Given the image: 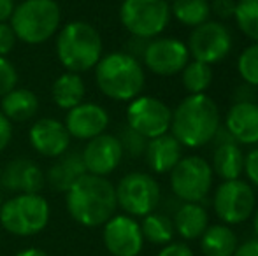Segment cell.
Returning <instances> with one entry per match:
<instances>
[{
    "instance_id": "cell-1",
    "label": "cell",
    "mask_w": 258,
    "mask_h": 256,
    "mask_svg": "<svg viewBox=\"0 0 258 256\" xmlns=\"http://www.w3.org/2000/svg\"><path fill=\"white\" fill-rule=\"evenodd\" d=\"M65 207L78 225L86 228L102 226L118 209L114 185L107 178L86 172L65 193Z\"/></svg>"
},
{
    "instance_id": "cell-2",
    "label": "cell",
    "mask_w": 258,
    "mask_h": 256,
    "mask_svg": "<svg viewBox=\"0 0 258 256\" xmlns=\"http://www.w3.org/2000/svg\"><path fill=\"white\" fill-rule=\"evenodd\" d=\"M220 125V109L216 102L206 93H199L188 95L172 111L170 133L183 147L197 149L211 142Z\"/></svg>"
},
{
    "instance_id": "cell-3",
    "label": "cell",
    "mask_w": 258,
    "mask_h": 256,
    "mask_svg": "<svg viewBox=\"0 0 258 256\" xmlns=\"http://www.w3.org/2000/svg\"><path fill=\"white\" fill-rule=\"evenodd\" d=\"M54 51L61 67L67 72L83 74L99 63L104 55L100 32L88 21H69L56 32Z\"/></svg>"
},
{
    "instance_id": "cell-4",
    "label": "cell",
    "mask_w": 258,
    "mask_h": 256,
    "mask_svg": "<svg viewBox=\"0 0 258 256\" xmlns=\"http://www.w3.org/2000/svg\"><path fill=\"white\" fill-rule=\"evenodd\" d=\"M93 70L100 93L116 102H130L144 90L146 74L143 63L125 51L102 55Z\"/></svg>"
},
{
    "instance_id": "cell-5",
    "label": "cell",
    "mask_w": 258,
    "mask_h": 256,
    "mask_svg": "<svg viewBox=\"0 0 258 256\" xmlns=\"http://www.w3.org/2000/svg\"><path fill=\"white\" fill-rule=\"evenodd\" d=\"M9 25L18 41L30 46L42 44L60 30V4L56 0H23L16 4Z\"/></svg>"
},
{
    "instance_id": "cell-6",
    "label": "cell",
    "mask_w": 258,
    "mask_h": 256,
    "mask_svg": "<svg viewBox=\"0 0 258 256\" xmlns=\"http://www.w3.org/2000/svg\"><path fill=\"white\" fill-rule=\"evenodd\" d=\"M51 218L49 202L41 193H14L0 205V226L16 237H32L46 230Z\"/></svg>"
},
{
    "instance_id": "cell-7",
    "label": "cell",
    "mask_w": 258,
    "mask_h": 256,
    "mask_svg": "<svg viewBox=\"0 0 258 256\" xmlns=\"http://www.w3.org/2000/svg\"><path fill=\"white\" fill-rule=\"evenodd\" d=\"M170 18L167 0H123L119 6V21L136 37H158L167 28Z\"/></svg>"
},
{
    "instance_id": "cell-8",
    "label": "cell",
    "mask_w": 258,
    "mask_h": 256,
    "mask_svg": "<svg viewBox=\"0 0 258 256\" xmlns=\"http://www.w3.org/2000/svg\"><path fill=\"white\" fill-rule=\"evenodd\" d=\"M118 207L132 218H144L162 200L158 181L148 172H128L114 186Z\"/></svg>"
},
{
    "instance_id": "cell-9",
    "label": "cell",
    "mask_w": 258,
    "mask_h": 256,
    "mask_svg": "<svg viewBox=\"0 0 258 256\" xmlns=\"http://www.w3.org/2000/svg\"><path fill=\"white\" fill-rule=\"evenodd\" d=\"M170 190L181 202L204 204L213 186V168L202 156H183L169 172Z\"/></svg>"
},
{
    "instance_id": "cell-10",
    "label": "cell",
    "mask_w": 258,
    "mask_h": 256,
    "mask_svg": "<svg viewBox=\"0 0 258 256\" xmlns=\"http://www.w3.org/2000/svg\"><path fill=\"white\" fill-rule=\"evenodd\" d=\"M256 197L253 186L241 179L223 181L213 197L214 214L225 225H241L255 212Z\"/></svg>"
},
{
    "instance_id": "cell-11",
    "label": "cell",
    "mask_w": 258,
    "mask_h": 256,
    "mask_svg": "<svg viewBox=\"0 0 258 256\" xmlns=\"http://www.w3.org/2000/svg\"><path fill=\"white\" fill-rule=\"evenodd\" d=\"M172 111L156 97L139 95L126 107V125L148 140L169 133Z\"/></svg>"
},
{
    "instance_id": "cell-12",
    "label": "cell",
    "mask_w": 258,
    "mask_h": 256,
    "mask_svg": "<svg viewBox=\"0 0 258 256\" xmlns=\"http://www.w3.org/2000/svg\"><path fill=\"white\" fill-rule=\"evenodd\" d=\"M188 51L194 60L207 65L220 63L232 49V34L221 21H211L199 25L188 37Z\"/></svg>"
},
{
    "instance_id": "cell-13",
    "label": "cell",
    "mask_w": 258,
    "mask_h": 256,
    "mask_svg": "<svg viewBox=\"0 0 258 256\" xmlns=\"http://www.w3.org/2000/svg\"><path fill=\"white\" fill-rule=\"evenodd\" d=\"M143 62L150 72L162 77L181 74L190 62V51L183 41L174 37H155L150 41Z\"/></svg>"
},
{
    "instance_id": "cell-14",
    "label": "cell",
    "mask_w": 258,
    "mask_h": 256,
    "mask_svg": "<svg viewBox=\"0 0 258 256\" xmlns=\"http://www.w3.org/2000/svg\"><path fill=\"white\" fill-rule=\"evenodd\" d=\"M102 240L112 256H139L144 247L141 225L128 214H114L104 223Z\"/></svg>"
},
{
    "instance_id": "cell-15",
    "label": "cell",
    "mask_w": 258,
    "mask_h": 256,
    "mask_svg": "<svg viewBox=\"0 0 258 256\" xmlns=\"http://www.w3.org/2000/svg\"><path fill=\"white\" fill-rule=\"evenodd\" d=\"M123 154L125 153L118 137L111 133H100L86 142L81 156L88 174L107 178L119 167Z\"/></svg>"
},
{
    "instance_id": "cell-16",
    "label": "cell",
    "mask_w": 258,
    "mask_h": 256,
    "mask_svg": "<svg viewBox=\"0 0 258 256\" xmlns=\"http://www.w3.org/2000/svg\"><path fill=\"white\" fill-rule=\"evenodd\" d=\"M28 140L35 153L56 160L69 151L72 137L69 135L63 121L54 118H39L28 130Z\"/></svg>"
},
{
    "instance_id": "cell-17",
    "label": "cell",
    "mask_w": 258,
    "mask_h": 256,
    "mask_svg": "<svg viewBox=\"0 0 258 256\" xmlns=\"http://www.w3.org/2000/svg\"><path fill=\"white\" fill-rule=\"evenodd\" d=\"M109 113L100 104L81 102L67 111L63 125L69 135L78 140H92L93 137L105 133L109 127Z\"/></svg>"
},
{
    "instance_id": "cell-18",
    "label": "cell",
    "mask_w": 258,
    "mask_h": 256,
    "mask_svg": "<svg viewBox=\"0 0 258 256\" xmlns=\"http://www.w3.org/2000/svg\"><path fill=\"white\" fill-rule=\"evenodd\" d=\"M44 179L41 167L28 158L11 160L0 170V185L13 193H41Z\"/></svg>"
},
{
    "instance_id": "cell-19",
    "label": "cell",
    "mask_w": 258,
    "mask_h": 256,
    "mask_svg": "<svg viewBox=\"0 0 258 256\" xmlns=\"http://www.w3.org/2000/svg\"><path fill=\"white\" fill-rule=\"evenodd\" d=\"M225 128L230 132L237 144L244 146L258 144V104H232L225 118Z\"/></svg>"
},
{
    "instance_id": "cell-20",
    "label": "cell",
    "mask_w": 258,
    "mask_h": 256,
    "mask_svg": "<svg viewBox=\"0 0 258 256\" xmlns=\"http://www.w3.org/2000/svg\"><path fill=\"white\" fill-rule=\"evenodd\" d=\"M144 156L150 170H153L155 174H167L183 158V146L172 133H163L148 140Z\"/></svg>"
},
{
    "instance_id": "cell-21",
    "label": "cell",
    "mask_w": 258,
    "mask_h": 256,
    "mask_svg": "<svg viewBox=\"0 0 258 256\" xmlns=\"http://www.w3.org/2000/svg\"><path fill=\"white\" fill-rule=\"evenodd\" d=\"M86 174V167L83 163V156L78 151L72 153H65L49 167L48 174H46V183L54 190V192L67 193L72 188L76 181L81 176Z\"/></svg>"
},
{
    "instance_id": "cell-22",
    "label": "cell",
    "mask_w": 258,
    "mask_h": 256,
    "mask_svg": "<svg viewBox=\"0 0 258 256\" xmlns=\"http://www.w3.org/2000/svg\"><path fill=\"white\" fill-rule=\"evenodd\" d=\"M172 223L176 233L184 240L201 239L209 226V214L202 204L181 202L179 207L174 211Z\"/></svg>"
},
{
    "instance_id": "cell-23",
    "label": "cell",
    "mask_w": 258,
    "mask_h": 256,
    "mask_svg": "<svg viewBox=\"0 0 258 256\" xmlns=\"http://www.w3.org/2000/svg\"><path fill=\"white\" fill-rule=\"evenodd\" d=\"M39 97L28 88H13L0 99V113L13 123H25L39 113Z\"/></svg>"
},
{
    "instance_id": "cell-24",
    "label": "cell",
    "mask_w": 258,
    "mask_h": 256,
    "mask_svg": "<svg viewBox=\"0 0 258 256\" xmlns=\"http://www.w3.org/2000/svg\"><path fill=\"white\" fill-rule=\"evenodd\" d=\"M244 151L237 142L221 144V146L214 147L213 163H211L213 174L221 178L223 181L239 179L244 172Z\"/></svg>"
},
{
    "instance_id": "cell-25",
    "label": "cell",
    "mask_w": 258,
    "mask_h": 256,
    "mask_svg": "<svg viewBox=\"0 0 258 256\" xmlns=\"http://www.w3.org/2000/svg\"><path fill=\"white\" fill-rule=\"evenodd\" d=\"M85 97H86V86L81 74L65 70L63 74H60L53 81L51 99L54 106H58L60 109L69 111L72 107L79 106L81 102H85Z\"/></svg>"
},
{
    "instance_id": "cell-26",
    "label": "cell",
    "mask_w": 258,
    "mask_h": 256,
    "mask_svg": "<svg viewBox=\"0 0 258 256\" xmlns=\"http://www.w3.org/2000/svg\"><path fill=\"white\" fill-rule=\"evenodd\" d=\"M237 246V235L225 223L207 226L201 237V249L206 256H232Z\"/></svg>"
},
{
    "instance_id": "cell-27",
    "label": "cell",
    "mask_w": 258,
    "mask_h": 256,
    "mask_svg": "<svg viewBox=\"0 0 258 256\" xmlns=\"http://www.w3.org/2000/svg\"><path fill=\"white\" fill-rule=\"evenodd\" d=\"M141 232L144 240L155 244V246H167L174 240L176 230H174L172 218L163 212H150L143 218Z\"/></svg>"
},
{
    "instance_id": "cell-28",
    "label": "cell",
    "mask_w": 258,
    "mask_h": 256,
    "mask_svg": "<svg viewBox=\"0 0 258 256\" xmlns=\"http://www.w3.org/2000/svg\"><path fill=\"white\" fill-rule=\"evenodd\" d=\"M170 16H174L184 27H199L211 16V6L207 0H174L170 6Z\"/></svg>"
},
{
    "instance_id": "cell-29",
    "label": "cell",
    "mask_w": 258,
    "mask_h": 256,
    "mask_svg": "<svg viewBox=\"0 0 258 256\" xmlns=\"http://www.w3.org/2000/svg\"><path fill=\"white\" fill-rule=\"evenodd\" d=\"M181 81L190 95L206 93V90L213 82V68H211V65L197 62V60L188 62L181 70Z\"/></svg>"
},
{
    "instance_id": "cell-30",
    "label": "cell",
    "mask_w": 258,
    "mask_h": 256,
    "mask_svg": "<svg viewBox=\"0 0 258 256\" xmlns=\"http://www.w3.org/2000/svg\"><path fill=\"white\" fill-rule=\"evenodd\" d=\"M234 20L246 37L258 42V0H237Z\"/></svg>"
},
{
    "instance_id": "cell-31",
    "label": "cell",
    "mask_w": 258,
    "mask_h": 256,
    "mask_svg": "<svg viewBox=\"0 0 258 256\" xmlns=\"http://www.w3.org/2000/svg\"><path fill=\"white\" fill-rule=\"evenodd\" d=\"M237 70L244 82L258 88V42L249 44L237 58Z\"/></svg>"
},
{
    "instance_id": "cell-32",
    "label": "cell",
    "mask_w": 258,
    "mask_h": 256,
    "mask_svg": "<svg viewBox=\"0 0 258 256\" xmlns=\"http://www.w3.org/2000/svg\"><path fill=\"white\" fill-rule=\"evenodd\" d=\"M118 139H119V144H121V147H123V153H126L128 156L139 158V156H143L144 151H146L148 139L141 135V133H137L136 130H132L128 125L123 128V132L119 133Z\"/></svg>"
},
{
    "instance_id": "cell-33",
    "label": "cell",
    "mask_w": 258,
    "mask_h": 256,
    "mask_svg": "<svg viewBox=\"0 0 258 256\" xmlns=\"http://www.w3.org/2000/svg\"><path fill=\"white\" fill-rule=\"evenodd\" d=\"M18 86V70L7 56H0V99Z\"/></svg>"
},
{
    "instance_id": "cell-34",
    "label": "cell",
    "mask_w": 258,
    "mask_h": 256,
    "mask_svg": "<svg viewBox=\"0 0 258 256\" xmlns=\"http://www.w3.org/2000/svg\"><path fill=\"white\" fill-rule=\"evenodd\" d=\"M16 34H14L13 27L7 23H0V56H7L14 48H16Z\"/></svg>"
},
{
    "instance_id": "cell-35",
    "label": "cell",
    "mask_w": 258,
    "mask_h": 256,
    "mask_svg": "<svg viewBox=\"0 0 258 256\" xmlns=\"http://www.w3.org/2000/svg\"><path fill=\"white\" fill-rule=\"evenodd\" d=\"M209 6H211V13L220 21H225L234 18L237 0H213V2H209Z\"/></svg>"
},
{
    "instance_id": "cell-36",
    "label": "cell",
    "mask_w": 258,
    "mask_h": 256,
    "mask_svg": "<svg viewBox=\"0 0 258 256\" xmlns=\"http://www.w3.org/2000/svg\"><path fill=\"white\" fill-rule=\"evenodd\" d=\"M258 99V88L253 84L242 81L239 86H235V90L232 92V102L241 104V102H256Z\"/></svg>"
},
{
    "instance_id": "cell-37",
    "label": "cell",
    "mask_w": 258,
    "mask_h": 256,
    "mask_svg": "<svg viewBox=\"0 0 258 256\" xmlns=\"http://www.w3.org/2000/svg\"><path fill=\"white\" fill-rule=\"evenodd\" d=\"M151 39H143V37H136V35H132V37L126 41V46H125V53L130 56H134V58H137L141 62L144 56V53H146V48L148 44H150Z\"/></svg>"
},
{
    "instance_id": "cell-38",
    "label": "cell",
    "mask_w": 258,
    "mask_h": 256,
    "mask_svg": "<svg viewBox=\"0 0 258 256\" xmlns=\"http://www.w3.org/2000/svg\"><path fill=\"white\" fill-rule=\"evenodd\" d=\"M244 172L248 176L249 185L258 188V147L251 149L244 158Z\"/></svg>"
},
{
    "instance_id": "cell-39",
    "label": "cell",
    "mask_w": 258,
    "mask_h": 256,
    "mask_svg": "<svg viewBox=\"0 0 258 256\" xmlns=\"http://www.w3.org/2000/svg\"><path fill=\"white\" fill-rule=\"evenodd\" d=\"M13 133H14L13 121H9L0 113V153H2L4 149H7V146H9L11 140H13Z\"/></svg>"
},
{
    "instance_id": "cell-40",
    "label": "cell",
    "mask_w": 258,
    "mask_h": 256,
    "mask_svg": "<svg viewBox=\"0 0 258 256\" xmlns=\"http://www.w3.org/2000/svg\"><path fill=\"white\" fill-rule=\"evenodd\" d=\"M156 256H195V254L186 244L170 242V244H167V246H163L162 251H160Z\"/></svg>"
},
{
    "instance_id": "cell-41",
    "label": "cell",
    "mask_w": 258,
    "mask_h": 256,
    "mask_svg": "<svg viewBox=\"0 0 258 256\" xmlns=\"http://www.w3.org/2000/svg\"><path fill=\"white\" fill-rule=\"evenodd\" d=\"M232 256H258V239H251L239 244Z\"/></svg>"
},
{
    "instance_id": "cell-42",
    "label": "cell",
    "mask_w": 258,
    "mask_h": 256,
    "mask_svg": "<svg viewBox=\"0 0 258 256\" xmlns=\"http://www.w3.org/2000/svg\"><path fill=\"white\" fill-rule=\"evenodd\" d=\"M211 142H213V147H218L221 146V144H228V142H235L234 137L230 135V132H228L225 127H221L216 130V133L213 135V139H211Z\"/></svg>"
},
{
    "instance_id": "cell-43",
    "label": "cell",
    "mask_w": 258,
    "mask_h": 256,
    "mask_svg": "<svg viewBox=\"0 0 258 256\" xmlns=\"http://www.w3.org/2000/svg\"><path fill=\"white\" fill-rule=\"evenodd\" d=\"M16 2L14 0H0V23H7L14 13Z\"/></svg>"
},
{
    "instance_id": "cell-44",
    "label": "cell",
    "mask_w": 258,
    "mask_h": 256,
    "mask_svg": "<svg viewBox=\"0 0 258 256\" xmlns=\"http://www.w3.org/2000/svg\"><path fill=\"white\" fill-rule=\"evenodd\" d=\"M14 256H48V253L41 247H25V249L18 251Z\"/></svg>"
},
{
    "instance_id": "cell-45",
    "label": "cell",
    "mask_w": 258,
    "mask_h": 256,
    "mask_svg": "<svg viewBox=\"0 0 258 256\" xmlns=\"http://www.w3.org/2000/svg\"><path fill=\"white\" fill-rule=\"evenodd\" d=\"M253 230H255V235H256V239H258V209L255 212H253Z\"/></svg>"
},
{
    "instance_id": "cell-46",
    "label": "cell",
    "mask_w": 258,
    "mask_h": 256,
    "mask_svg": "<svg viewBox=\"0 0 258 256\" xmlns=\"http://www.w3.org/2000/svg\"><path fill=\"white\" fill-rule=\"evenodd\" d=\"M56 2H58V0H56Z\"/></svg>"
}]
</instances>
